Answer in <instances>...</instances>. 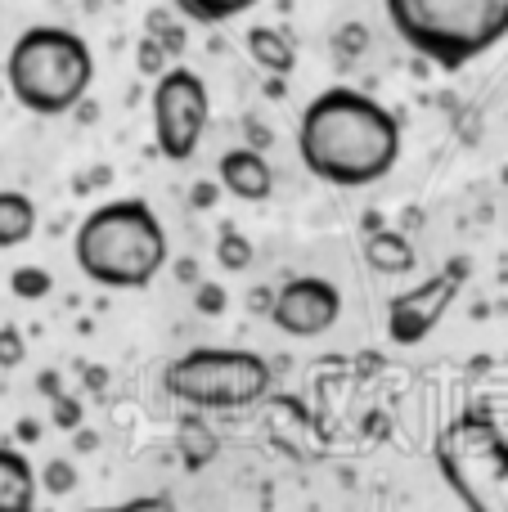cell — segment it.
<instances>
[{
	"label": "cell",
	"mask_w": 508,
	"mask_h": 512,
	"mask_svg": "<svg viewBox=\"0 0 508 512\" xmlns=\"http://www.w3.org/2000/svg\"><path fill=\"white\" fill-rule=\"evenodd\" d=\"M36 468L18 450L0 445V512H36Z\"/></svg>",
	"instance_id": "obj_11"
},
{
	"label": "cell",
	"mask_w": 508,
	"mask_h": 512,
	"mask_svg": "<svg viewBox=\"0 0 508 512\" xmlns=\"http://www.w3.org/2000/svg\"><path fill=\"white\" fill-rule=\"evenodd\" d=\"M135 59H140V72H144V77H162V72L171 68V63H167L171 54L162 50V45L153 41V36H144V41H140V50H135Z\"/></svg>",
	"instance_id": "obj_20"
},
{
	"label": "cell",
	"mask_w": 508,
	"mask_h": 512,
	"mask_svg": "<svg viewBox=\"0 0 508 512\" xmlns=\"http://www.w3.org/2000/svg\"><path fill=\"white\" fill-rule=\"evenodd\" d=\"M464 283H468V261L455 256L446 270H437L432 279L414 283L410 292L392 297V306H387V337H392L396 346H419L423 337L446 319V310L455 306Z\"/></svg>",
	"instance_id": "obj_8"
},
{
	"label": "cell",
	"mask_w": 508,
	"mask_h": 512,
	"mask_svg": "<svg viewBox=\"0 0 508 512\" xmlns=\"http://www.w3.org/2000/svg\"><path fill=\"white\" fill-rule=\"evenodd\" d=\"M198 310H203V315H221V310H225V292L216 288V283H198Z\"/></svg>",
	"instance_id": "obj_22"
},
{
	"label": "cell",
	"mask_w": 508,
	"mask_h": 512,
	"mask_svg": "<svg viewBox=\"0 0 508 512\" xmlns=\"http://www.w3.org/2000/svg\"><path fill=\"white\" fill-rule=\"evenodd\" d=\"M23 360H27L23 333H18V328H0V369L14 373V369H23Z\"/></svg>",
	"instance_id": "obj_19"
},
{
	"label": "cell",
	"mask_w": 508,
	"mask_h": 512,
	"mask_svg": "<svg viewBox=\"0 0 508 512\" xmlns=\"http://www.w3.org/2000/svg\"><path fill=\"white\" fill-rule=\"evenodd\" d=\"M72 256L90 283L135 292L149 288L167 265V230L144 198H113L77 225Z\"/></svg>",
	"instance_id": "obj_2"
},
{
	"label": "cell",
	"mask_w": 508,
	"mask_h": 512,
	"mask_svg": "<svg viewBox=\"0 0 508 512\" xmlns=\"http://www.w3.org/2000/svg\"><path fill=\"white\" fill-rule=\"evenodd\" d=\"M216 180L225 194H234L239 203H266L275 189V171L261 158V149H230L216 162Z\"/></svg>",
	"instance_id": "obj_10"
},
{
	"label": "cell",
	"mask_w": 508,
	"mask_h": 512,
	"mask_svg": "<svg viewBox=\"0 0 508 512\" xmlns=\"http://www.w3.org/2000/svg\"><path fill=\"white\" fill-rule=\"evenodd\" d=\"M365 265L374 274H410L414 265H419V256H414V243L405 239V234L374 230L365 239Z\"/></svg>",
	"instance_id": "obj_12"
},
{
	"label": "cell",
	"mask_w": 508,
	"mask_h": 512,
	"mask_svg": "<svg viewBox=\"0 0 508 512\" xmlns=\"http://www.w3.org/2000/svg\"><path fill=\"white\" fill-rule=\"evenodd\" d=\"M36 486H41L45 495H68V490L77 486V468H72L68 459H54L41 468V481H36Z\"/></svg>",
	"instance_id": "obj_18"
},
{
	"label": "cell",
	"mask_w": 508,
	"mask_h": 512,
	"mask_svg": "<svg viewBox=\"0 0 508 512\" xmlns=\"http://www.w3.org/2000/svg\"><path fill=\"white\" fill-rule=\"evenodd\" d=\"M243 45H248L252 63L266 68L270 77H288V72L297 68V50H293V41H288L279 27H252V32L243 36Z\"/></svg>",
	"instance_id": "obj_13"
},
{
	"label": "cell",
	"mask_w": 508,
	"mask_h": 512,
	"mask_svg": "<svg viewBox=\"0 0 508 512\" xmlns=\"http://www.w3.org/2000/svg\"><path fill=\"white\" fill-rule=\"evenodd\" d=\"M153 140H158V153L167 162H189L198 153L207 135V122H212V95H207V81L198 77L194 68H180L171 63L158 81H153Z\"/></svg>",
	"instance_id": "obj_7"
},
{
	"label": "cell",
	"mask_w": 508,
	"mask_h": 512,
	"mask_svg": "<svg viewBox=\"0 0 508 512\" xmlns=\"http://www.w3.org/2000/svg\"><path fill=\"white\" fill-rule=\"evenodd\" d=\"M342 315V292L320 274H297L270 297V324L288 337H324Z\"/></svg>",
	"instance_id": "obj_9"
},
{
	"label": "cell",
	"mask_w": 508,
	"mask_h": 512,
	"mask_svg": "<svg viewBox=\"0 0 508 512\" xmlns=\"http://www.w3.org/2000/svg\"><path fill=\"white\" fill-rule=\"evenodd\" d=\"M297 158L333 189H365L401 162V117L356 86H329L297 117Z\"/></svg>",
	"instance_id": "obj_1"
},
{
	"label": "cell",
	"mask_w": 508,
	"mask_h": 512,
	"mask_svg": "<svg viewBox=\"0 0 508 512\" xmlns=\"http://www.w3.org/2000/svg\"><path fill=\"white\" fill-rule=\"evenodd\" d=\"M392 32L419 59L459 72L508 36V0H383Z\"/></svg>",
	"instance_id": "obj_4"
},
{
	"label": "cell",
	"mask_w": 508,
	"mask_h": 512,
	"mask_svg": "<svg viewBox=\"0 0 508 512\" xmlns=\"http://www.w3.org/2000/svg\"><path fill=\"white\" fill-rule=\"evenodd\" d=\"M50 288H54V279L41 265H18V270L9 274V292H14L18 301H41V297H50Z\"/></svg>",
	"instance_id": "obj_17"
},
{
	"label": "cell",
	"mask_w": 508,
	"mask_h": 512,
	"mask_svg": "<svg viewBox=\"0 0 508 512\" xmlns=\"http://www.w3.org/2000/svg\"><path fill=\"white\" fill-rule=\"evenodd\" d=\"M257 248L248 243V234L234 230V225H221V234H216V261H221V270H248Z\"/></svg>",
	"instance_id": "obj_16"
},
{
	"label": "cell",
	"mask_w": 508,
	"mask_h": 512,
	"mask_svg": "<svg viewBox=\"0 0 508 512\" xmlns=\"http://www.w3.org/2000/svg\"><path fill=\"white\" fill-rule=\"evenodd\" d=\"M36 234V203L18 189H0V252L23 248Z\"/></svg>",
	"instance_id": "obj_14"
},
{
	"label": "cell",
	"mask_w": 508,
	"mask_h": 512,
	"mask_svg": "<svg viewBox=\"0 0 508 512\" xmlns=\"http://www.w3.org/2000/svg\"><path fill=\"white\" fill-rule=\"evenodd\" d=\"M437 468L464 512H508V436L491 414L450 418L437 436Z\"/></svg>",
	"instance_id": "obj_5"
},
{
	"label": "cell",
	"mask_w": 508,
	"mask_h": 512,
	"mask_svg": "<svg viewBox=\"0 0 508 512\" xmlns=\"http://www.w3.org/2000/svg\"><path fill=\"white\" fill-rule=\"evenodd\" d=\"M95 54L86 36L59 23H36L14 36L5 54V86L18 108L36 117H63L90 95Z\"/></svg>",
	"instance_id": "obj_3"
},
{
	"label": "cell",
	"mask_w": 508,
	"mask_h": 512,
	"mask_svg": "<svg viewBox=\"0 0 508 512\" xmlns=\"http://www.w3.org/2000/svg\"><path fill=\"white\" fill-rule=\"evenodd\" d=\"M252 5H257V0H171V9H176L180 18H189V23H203V27L234 23V18H243Z\"/></svg>",
	"instance_id": "obj_15"
},
{
	"label": "cell",
	"mask_w": 508,
	"mask_h": 512,
	"mask_svg": "<svg viewBox=\"0 0 508 512\" xmlns=\"http://www.w3.org/2000/svg\"><path fill=\"white\" fill-rule=\"evenodd\" d=\"M270 364L257 351H230V346H198L167 364L162 387L180 405L198 409H243L270 396Z\"/></svg>",
	"instance_id": "obj_6"
},
{
	"label": "cell",
	"mask_w": 508,
	"mask_h": 512,
	"mask_svg": "<svg viewBox=\"0 0 508 512\" xmlns=\"http://www.w3.org/2000/svg\"><path fill=\"white\" fill-rule=\"evenodd\" d=\"M90 512H176V504H171V495H140V499H126V504H108Z\"/></svg>",
	"instance_id": "obj_21"
}]
</instances>
